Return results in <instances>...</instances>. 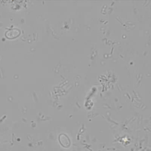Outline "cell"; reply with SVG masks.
<instances>
[{
	"label": "cell",
	"instance_id": "obj_1",
	"mask_svg": "<svg viewBox=\"0 0 151 151\" xmlns=\"http://www.w3.org/2000/svg\"><path fill=\"white\" fill-rule=\"evenodd\" d=\"M21 31L18 28H11L8 29L5 32V37L9 40H12L17 38L20 35Z\"/></svg>",
	"mask_w": 151,
	"mask_h": 151
}]
</instances>
